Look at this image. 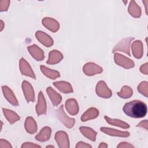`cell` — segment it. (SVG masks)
<instances>
[{
	"mask_svg": "<svg viewBox=\"0 0 148 148\" xmlns=\"http://www.w3.org/2000/svg\"><path fill=\"white\" fill-rule=\"evenodd\" d=\"M124 113L133 118L145 117L147 112V107L145 103L139 100H133L126 103L123 108Z\"/></svg>",
	"mask_w": 148,
	"mask_h": 148,
	"instance_id": "cell-1",
	"label": "cell"
},
{
	"mask_svg": "<svg viewBox=\"0 0 148 148\" xmlns=\"http://www.w3.org/2000/svg\"><path fill=\"white\" fill-rule=\"evenodd\" d=\"M101 131L104 132L108 135H113V136H125L127 137L130 135L129 132H123V131H119L114 129L102 127L101 128Z\"/></svg>",
	"mask_w": 148,
	"mask_h": 148,
	"instance_id": "cell-2",
	"label": "cell"
},
{
	"mask_svg": "<svg viewBox=\"0 0 148 148\" xmlns=\"http://www.w3.org/2000/svg\"><path fill=\"white\" fill-rule=\"evenodd\" d=\"M2 90L3 92L4 95L6 97V98L13 105H17V100L15 98L14 95L13 94V92L6 86H2Z\"/></svg>",
	"mask_w": 148,
	"mask_h": 148,
	"instance_id": "cell-3",
	"label": "cell"
},
{
	"mask_svg": "<svg viewBox=\"0 0 148 148\" xmlns=\"http://www.w3.org/2000/svg\"><path fill=\"white\" fill-rule=\"evenodd\" d=\"M80 131L84 135H86V137L88 138L90 140L94 141L95 140L96 132H94L92 129L87 127H80Z\"/></svg>",
	"mask_w": 148,
	"mask_h": 148,
	"instance_id": "cell-4",
	"label": "cell"
},
{
	"mask_svg": "<svg viewBox=\"0 0 148 148\" xmlns=\"http://www.w3.org/2000/svg\"><path fill=\"white\" fill-rule=\"evenodd\" d=\"M105 119H106V121L111 124H113V125H116L118 127H123V128H129V125L120 120H117V119H111L110 118H109L108 117L105 116Z\"/></svg>",
	"mask_w": 148,
	"mask_h": 148,
	"instance_id": "cell-5",
	"label": "cell"
},
{
	"mask_svg": "<svg viewBox=\"0 0 148 148\" xmlns=\"http://www.w3.org/2000/svg\"><path fill=\"white\" fill-rule=\"evenodd\" d=\"M3 110V113L4 114H9L10 116L8 117L7 119L8 120V121L9 122H10L11 123L16 121L18 119H19V117L18 116V115L17 114H16L15 113L13 112L12 110H8L6 109H2Z\"/></svg>",
	"mask_w": 148,
	"mask_h": 148,
	"instance_id": "cell-6",
	"label": "cell"
},
{
	"mask_svg": "<svg viewBox=\"0 0 148 148\" xmlns=\"http://www.w3.org/2000/svg\"><path fill=\"white\" fill-rule=\"evenodd\" d=\"M50 128H49V127H45L44 128H43L42 131H41V133L43 134V135H42L41 134H39V135H36L35 136V139L39 141H42V142H44V141H46V140H47L48 139L46 138V136H45V134L46 133H47V132L49 131H50Z\"/></svg>",
	"mask_w": 148,
	"mask_h": 148,
	"instance_id": "cell-7",
	"label": "cell"
},
{
	"mask_svg": "<svg viewBox=\"0 0 148 148\" xmlns=\"http://www.w3.org/2000/svg\"><path fill=\"white\" fill-rule=\"evenodd\" d=\"M46 147H53L54 146H50H50H47Z\"/></svg>",
	"mask_w": 148,
	"mask_h": 148,
	"instance_id": "cell-8",
	"label": "cell"
}]
</instances>
